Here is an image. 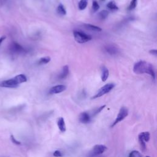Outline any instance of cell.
<instances>
[{
    "mask_svg": "<svg viewBox=\"0 0 157 157\" xmlns=\"http://www.w3.org/2000/svg\"><path fill=\"white\" fill-rule=\"evenodd\" d=\"M133 71L136 74H147L150 75L154 80H155V72L154 66L145 61H139L134 64Z\"/></svg>",
    "mask_w": 157,
    "mask_h": 157,
    "instance_id": "obj_1",
    "label": "cell"
},
{
    "mask_svg": "<svg viewBox=\"0 0 157 157\" xmlns=\"http://www.w3.org/2000/svg\"><path fill=\"white\" fill-rule=\"evenodd\" d=\"M73 35L74 38L76 41H77L78 43L80 44H83L91 40V36L90 35H88L87 34H85L80 31L75 30L73 31Z\"/></svg>",
    "mask_w": 157,
    "mask_h": 157,
    "instance_id": "obj_2",
    "label": "cell"
},
{
    "mask_svg": "<svg viewBox=\"0 0 157 157\" xmlns=\"http://www.w3.org/2000/svg\"><path fill=\"white\" fill-rule=\"evenodd\" d=\"M114 87H115L114 83H107V84L101 87L100 89L98 91V92L96 93V95L95 96H93L91 98V99H96V98L104 96V95L107 94V93H109L113 88H114Z\"/></svg>",
    "mask_w": 157,
    "mask_h": 157,
    "instance_id": "obj_3",
    "label": "cell"
},
{
    "mask_svg": "<svg viewBox=\"0 0 157 157\" xmlns=\"http://www.w3.org/2000/svg\"><path fill=\"white\" fill-rule=\"evenodd\" d=\"M107 147L102 144H98L93 147L92 149L90 151L88 156L90 157H95L100 155L102 154L107 150Z\"/></svg>",
    "mask_w": 157,
    "mask_h": 157,
    "instance_id": "obj_4",
    "label": "cell"
},
{
    "mask_svg": "<svg viewBox=\"0 0 157 157\" xmlns=\"http://www.w3.org/2000/svg\"><path fill=\"white\" fill-rule=\"evenodd\" d=\"M128 115V108L124 106L122 107L115 121L113 122V124H112L111 127L115 126L117 124H119V123H120L122 120H124Z\"/></svg>",
    "mask_w": 157,
    "mask_h": 157,
    "instance_id": "obj_5",
    "label": "cell"
},
{
    "mask_svg": "<svg viewBox=\"0 0 157 157\" xmlns=\"http://www.w3.org/2000/svg\"><path fill=\"white\" fill-rule=\"evenodd\" d=\"M150 138V134L149 132L145 131L142 132L138 136V139L139 144L142 150H146V142H149Z\"/></svg>",
    "mask_w": 157,
    "mask_h": 157,
    "instance_id": "obj_6",
    "label": "cell"
},
{
    "mask_svg": "<svg viewBox=\"0 0 157 157\" xmlns=\"http://www.w3.org/2000/svg\"><path fill=\"white\" fill-rule=\"evenodd\" d=\"M18 85L19 83L17 82L15 77L11 78V79L4 81L0 83V87L5 88H16Z\"/></svg>",
    "mask_w": 157,
    "mask_h": 157,
    "instance_id": "obj_7",
    "label": "cell"
},
{
    "mask_svg": "<svg viewBox=\"0 0 157 157\" xmlns=\"http://www.w3.org/2000/svg\"><path fill=\"white\" fill-rule=\"evenodd\" d=\"M66 89V87L64 85H58L56 86H54L52 87L50 90H49V94L50 95H54L58 94V93H60L64 91H65Z\"/></svg>",
    "mask_w": 157,
    "mask_h": 157,
    "instance_id": "obj_8",
    "label": "cell"
},
{
    "mask_svg": "<svg viewBox=\"0 0 157 157\" xmlns=\"http://www.w3.org/2000/svg\"><path fill=\"white\" fill-rule=\"evenodd\" d=\"M104 50L108 54L112 56L116 55L119 53V49L116 46L112 45V44H109V45L105 46Z\"/></svg>",
    "mask_w": 157,
    "mask_h": 157,
    "instance_id": "obj_9",
    "label": "cell"
},
{
    "mask_svg": "<svg viewBox=\"0 0 157 157\" xmlns=\"http://www.w3.org/2000/svg\"><path fill=\"white\" fill-rule=\"evenodd\" d=\"M11 48L13 52L16 53H22L25 52V49L22 46L15 42L12 44Z\"/></svg>",
    "mask_w": 157,
    "mask_h": 157,
    "instance_id": "obj_10",
    "label": "cell"
},
{
    "mask_svg": "<svg viewBox=\"0 0 157 157\" xmlns=\"http://www.w3.org/2000/svg\"><path fill=\"white\" fill-rule=\"evenodd\" d=\"M79 121L82 124H88L91 120V115L87 112H82L79 115Z\"/></svg>",
    "mask_w": 157,
    "mask_h": 157,
    "instance_id": "obj_11",
    "label": "cell"
},
{
    "mask_svg": "<svg viewBox=\"0 0 157 157\" xmlns=\"http://www.w3.org/2000/svg\"><path fill=\"white\" fill-rule=\"evenodd\" d=\"M57 126L58 129L61 132H65L66 130V126L65 124V121L63 117L58 118L57 121Z\"/></svg>",
    "mask_w": 157,
    "mask_h": 157,
    "instance_id": "obj_12",
    "label": "cell"
},
{
    "mask_svg": "<svg viewBox=\"0 0 157 157\" xmlns=\"http://www.w3.org/2000/svg\"><path fill=\"white\" fill-rule=\"evenodd\" d=\"M69 72H70V70H69V66L68 65L64 66L62 68V70L60 75L58 76L59 79H65L66 78L69 74Z\"/></svg>",
    "mask_w": 157,
    "mask_h": 157,
    "instance_id": "obj_13",
    "label": "cell"
},
{
    "mask_svg": "<svg viewBox=\"0 0 157 157\" xmlns=\"http://www.w3.org/2000/svg\"><path fill=\"white\" fill-rule=\"evenodd\" d=\"M109 76V71L108 69L103 66L101 67V80L102 82H105L107 81L108 77Z\"/></svg>",
    "mask_w": 157,
    "mask_h": 157,
    "instance_id": "obj_14",
    "label": "cell"
},
{
    "mask_svg": "<svg viewBox=\"0 0 157 157\" xmlns=\"http://www.w3.org/2000/svg\"><path fill=\"white\" fill-rule=\"evenodd\" d=\"M84 27L88 29V30H90L91 31H95V32H100L102 31V29L99 27L95 25H93L91 24H84Z\"/></svg>",
    "mask_w": 157,
    "mask_h": 157,
    "instance_id": "obj_15",
    "label": "cell"
},
{
    "mask_svg": "<svg viewBox=\"0 0 157 157\" xmlns=\"http://www.w3.org/2000/svg\"><path fill=\"white\" fill-rule=\"evenodd\" d=\"M15 78H16V81H17V82L19 83V84H20V83H22L26 82L27 81V78L26 76L22 74L16 76V77H15Z\"/></svg>",
    "mask_w": 157,
    "mask_h": 157,
    "instance_id": "obj_16",
    "label": "cell"
},
{
    "mask_svg": "<svg viewBox=\"0 0 157 157\" xmlns=\"http://www.w3.org/2000/svg\"><path fill=\"white\" fill-rule=\"evenodd\" d=\"M107 8L109 9L110 11H117L118 9H119V8L116 5V4L115 3L114 1H110L107 4Z\"/></svg>",
    "mask_w": 157,
    "mask_h": 157,
    "instance_id": "obj_17",
    "label": "cell"
},
{
    "mask_svg": "<svg viewBox=\"0 0 157 157\" xmlns=\"http://www.w3.org/2000/svg\"><path fill=\"white\" fill-rule=\"evenodd\" d=\"M57 12L58 14L61 15V16H65L66 14V11L62 4H60L58 6L57 9Z\"/></svg>",
    "mask_w": 157,
    "mask_h": 157,
    "instance_id": "obj_18",
    "label": "cell"
},
{
    "mask_svg": "<svg viewBox=\"0 0 157 157\" xmlns=\"http://www.w3.org/2000/svg\"><path fill=\"white\" fill-rule=\"evenodd\" d=\"M51 57H42L41 58H40V60H39L38 64L39 65H46V64L48 63L51 61Z\"/></svg>",
    "mask_w": 157,
    "mask_h": 157,
    "instance_id": "obj_19",
    "label": "cell"
},
{
    "mask_svg": "<svg viewBox=\"0 0 157 157\" xmlns=\"http://www.w3.org/2000/svg\"><path fill=\"white\" fill-rule=\"evenodd\" d=\"M88 4V0H81L78 3V9L80 10H84Z\"/></svg>",
    "mask_w": 157,
    "mask_h": 157,
    "instance_id": "obj_20",
    "label": "cell"
},
{
    "mask_svg": "<svg viewBox=\"0 0 157 157\" xmlns=\"http://www.w3.org/2000/svg\"><path fill=\"white\" fill-rule=\"evenodd\" d=\"M108 16H109V11H106V10H103V11H101L99 14H98V16H99L101 20H104L106 19Z\"/></svg>",
    "mask_w": 157,
    "mask_h": 157,
    "instance_id": "obj_21",
    "label": "cell"
},
{
    "mask_svg": "<svg viewBox=\"0 0 157 157\" xmlns=\"http://www.w3.org/2000/svg\"><path fill=\"white\" fill-rule=\"evenodd\" d=\"M100 9V5L98 4V3L96 1V0H94L93 1L92 3V10L94 12H96V11H98V9Z\"/></svg>",
    "mask_w": 157,
    "mask_h": 157,
    "instance_id": "obj_22",
    "label": "cell"
},
{
    "mask_svg": "<svg viewBox=\"0 0 157 157\" xmlns=\"http://www.w3.org/2000/svg\"><path fill=\"white\" fill-rule=\"evenodd\" d=\"M137 0H131V3L130 4V6L128 7L129 11H132V10H134L137 6Z\"/></svg>",
    "mask_w": 157,
    "mask_h": 157,
    "instance_id": "obj_23",
    "label": "cell"
},
{
    "mask_svg": "<svg viewBox=\"0 0 157 157\" xmlns=\"http://www.w3.org/2000/svg\"><path fill=\"white\" fill-rule=\"evenodd\" d=\"M129 157H142V154L137 150L132 151L129 155Z\"/></svg>",
    "mask_w": 157,
    "mask_h": 157,
    "instance_id": "obj_24",
    "label": "cell"
},
{
    "mask_svg": "<svg viewBox=\"0 0 157 157\" xmlns=\"http://www.w3.org/2000/svg\"><path fill=\"white\" fill-rule=\"evenodd\" d=\"M105 107H106V105H104V106H101V107H99V108H98V109H96L94 113H93V116H95V115H96V114H99V113H100L103 109H104V108Z\"/></svg>",
    "mask_w": 157,
    "mask_h": 157,
    "instance_id": "obj_25",
    "label": "cell"
},
{
    "mask_svg": "<svg viewBox=\"0 0 157 157\" xmlns=\"http://www.w3.org/2000/svg\"><path fill=\"white\" fill-rule=\"evenodd\" d=\"M11 141L15 144H16V145H20L21 144V142L20 141H17L16 139V137H15L13 135L11 136Z\"/></svg>",
    "mask_w": 157,
    "mask_h": 157,
    "instance_id": "obj_26",
    "label": "cell"
},
{
    "mask_svg": "<svg viewBox=\"0 0 157 157\" xmlns=\"http://www.w3.org/2000/svg\"><path fill=\"white\" fill-rule=\"evenodd\" d=\"M53 155L55 157H62L63 154L62 152H61L60 150H55L53 152Z\"/></svg>",
    "mask_w": 157,
    "mask_h": 157,
    "instance_id": "obj_27",
    "label": "cell"
},
{
    "mask_svg": "<svg viewBox=\"0 0 157 157\" xmlns=\"http://www.w3.org/2000/svg\"><path fill=\"white\" fill-rule=\"evenodd\" d=\"M149 53L150 54H152V55H153L156 57V55H157V50H156V49H153V50H150L149 51Z\"/></svg>",
    "mask_w": 157,
    "mask_h": 157,
    "instance_id": "obj_28",
    "label": "cell"
},
{
    "mask_svg": "<svg viewBox=\"0 0 157 157\" xmlns=\"http://www.w3.org/2000/svg\"><path fill=\"white\" fill-rule=\"evenodd\" d=\"M6 36H3L0 38V46H1V44H2V42L5 40V39H6Z\"/></svg>",
    "mask_w": 157,
    "mask_h": 157,
    "instance_id": "obj_29",
    "label": "cell"
},
{
    "mask_svg": "<svg viewBox=\"0 0 157 157\" xmlns=\"http://www.w3.org/2000/svg\"><path fill=\"white\" fill-rule=\"evenodd\" d=\"M101 1H105V0H101Z\"/></svg>",
    "mask_w": 157,
    "mask_h": 157,
    "instance_id": "obj_30",
    "label": "cell"
},
{
    "mask_svg": "<svg viewBox=\"0 0 157 157\" xmlns=\"http://www.w3.org/2000/svg\"><path fill=\"white\" fill-rule=\"evenodd\" d=\"M145 157H150V156H145Z\"/></svg>",
    "mask_w": 157,
    "mask_h": 157,
    "instance_id": "obj_31",
    "label": "cell"
}]
</instances>
